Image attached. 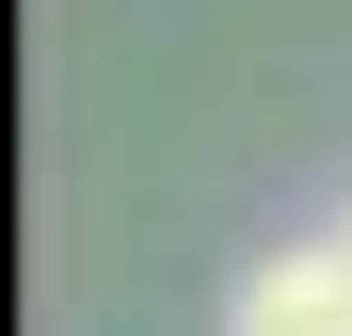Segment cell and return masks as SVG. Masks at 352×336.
Here are the masks:
<instances>
[{
  "instance_id": "6da1fadb",
  "label": "cell",
  "mask_w": 352,
  "mask_h": 336,
  "mask_svg": "<svg viewBox=\"0 0 352 336\" xmlns=\"http://www.w3.org/2000/svg\"><path fill=\"white\" fill-rule=\"evenodd\" d=\"M224 336H352V240H272L241 289H224Z\"/></svg>"
},
{
  "instance_id": "7a4b0ae2",
  "label": "cell",
  "mask_w": 352,
  "mask_h": 336,
  "mask_svg": "<svg viewBox=\"0 0 352 336\" xmlns=\"http://www.w3.org/2000/svg\"><path fill=\"white\" fill-rule=\"evenodd\" d=\"M336 240H352V208H336Z\"/></svg>"
}]
</instances>
